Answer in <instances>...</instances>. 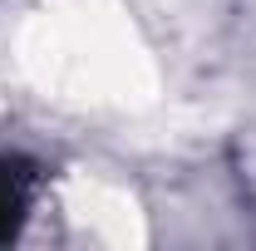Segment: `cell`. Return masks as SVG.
I'll list each match as a JSON object with an SVG mask.
<instances>
[{"label":"cell","mask_w":256,"mask_h":251,"mask_svg":"<svg viewBox=\"0 0 256 251\" xmlns=\"http://www.w3.org/2000/svg\"><path fill=\"white\" fill-rule=\"evenodd\" d=\"M30 162L20 158H0V246L20 236L25 207H30Z\"/></svg>","instance_id":"1"}]
</instances>
